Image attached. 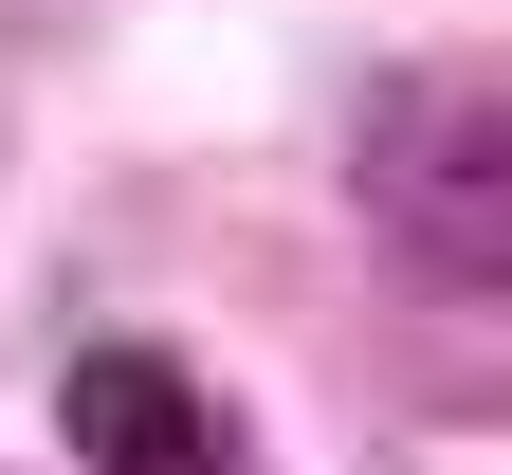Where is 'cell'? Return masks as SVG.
Segmentation results:
<instances>
[{
	"mask_svg": "<svg viewBox=\"0 0 512 475\" xmlns=\"http://www.w3.org/2000/svg\"><path fill=\"white\" fill-rule=\"evenodd\" d=\"M348 201L421 293H494L512 275V74H476V55L384 74L366 147H348Z\"/></svg>",
	"mask_w": 512,
	"mask_h": 475,
	"instance_id": "6da1fadb",
	"label": "cell"
},
{
	"mask_svg": "<svg viewBox=\"0 0 512 475\" xmlns=\"http://www.w3.org/2000/svg\"><path fill=\"white\" fill-rule=\"evenodd\" d=\"M55 421H74L92 475H238V457H220V402L183 384L165 348H92L74 384H55Z\"/></svg>",
	"mask_w": 512,
	"mask_h": 475,
	"instance_id": "7a4b0ae2",
	"label": "cell"
}]
</instances>
